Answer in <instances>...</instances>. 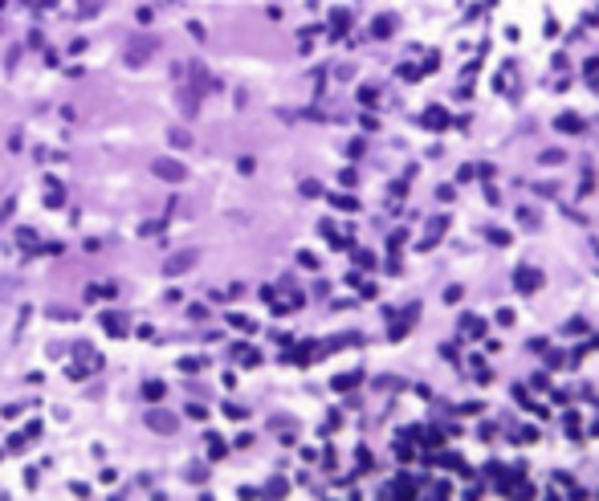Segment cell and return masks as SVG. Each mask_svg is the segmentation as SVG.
<instances>
[{
  "label": "cell",
  "instance_id": "cell-9",
  "mask_svg": "<svg viewBox=\"0 0 599 501\" xmlns=\"http://www.w3.org/2000/svg\"><path fill=\"white\" fill-rule=\"evenodd\" d=\"M371 33H375V37H391V33H395V13H383L379 21H375Z\"/></svg>",
  "mask_w": 599,
  "mask_h": 501
},
{
  "label": "cell",
  "instance_id": "cell-7",
  "mask_svg": "<svg viewBox=\"0 0 599 501\" xmlns=\"http://www.w3.org/2000/svg\"><path fill=\"white\" fill-rule=\"evenodd\" d=\"M102 326H106V334H114V338H122V334H127V318H122V314H114V310H106V314H102Z\"/></svg>",
  "mask_w": 599,
  "mask_h": 501
},
{
  "label": "cell",
  "instance_id": "cell-23",
  "mask_svg": "<svg viewBox=\"0 0 599 501\" xmlns=\"http://www.w3.org/2000/svg\"><path fill=\"white\" fill-rule=\"evenodd\" d=\"M489 240L506 248V244H510V232H506V228H489Z\"/></svg>",
  "mask_w": 599,
  "mask_h": 501
},
{
  "label": "cell",
  "instance_id": "cell-20",
  "mask_svg": "<svg viewBox=\"0 0 599 501\" xmlns=\"http://www.w3.org/2000/svg\"><path fill=\"white\" fill-rule=\"evenodd\" d=\"M518 220H522L526 228H538V212H530V208H522V212H518Z\"/></svg>",
  "mask_w": 599,
  "mask_h": 501
},
{
  "label": "cell",
  "instance_id": "cell-31",
  "mask_svg": "<svg viewBox=\"0 0 599 501\" xmlns=\"http://www.w3.org/2000/svg\"><path fill=\"white\" fill-rule=\"evenodd\" d=\"M461 298H465V290H461V286H449V290H445V302H449V306H453V302H461Z\"/></svg>",
  "mask_w": 599,
  "mask_h": 501
},
{
  "label": "cell",
  "instance_id": "cell-25",
  "mask_svg": "<svg viewBox=\"0 0 599 501\" xmlns=\"http://www.w3.org/2000/svg\"><path fill=\"white\" fill-rule=\"evenodd\" d=\"M375 98H379V94H375V86H363V90H359V102H363V106H371Z\"/></svg>",
  "mask_w": 599,
  "mask_h": 501
},
{
  "label": "cell",
  "instance_id": "cell-26",
  "mask_svg": "<svg viewBox=\"0 0 599 501\" xmlns=\"http://www.w3.org/2000/svg\"><path fill=\"white\" fill-rule=\"evenodd\" d=\"M17 240H21L25 248H33V240H37V232H33V228H21V232H17Z\"/></svg>",
  "mask_w": 599,
  "mask_h": 501
},
{
  "label": "cell",
  "instance_id": "cell-22",
  "mask_svg": "<svg viewBox=\"0 0 599 501\" xmlns=\"http://www.w3.org/2000/svg\"><path fill=\"white\" fill-rule=\"evenodd\" d=\"M538 159H542V163H562V159H566V151H554V147H550V151H542V155H538Z\"/></svg>",
  "mask_w": 599,
  "mask_h": 501
},
{
  "label": "cell",
  "instance_id": "cell-1",
  "mask_svg": "<svg viewBox=\"0 0 599 501\" xmlns=\"http://www.w3.org/2000/svg\"><path fill=\"white\" fill-rule=\"evenodd\" d=\"M151 171L159 175V179H167V183H183V179H187V167H183L179 159H155Z\"/></svg>",
  "mask_w": 599,
  "mask_h": 501
},
{
  "label": "cell",
  "instance_id": "cell-17",
  "mask_svg": "<svg viewBox=\"0 0 599 501\" xmlns=\"http://www.w3.org/2000/svg\"><path fill=\"white\" fill-rule=\"evenodd\" d=\"M461 330H469L473 338H481V334H485V326H481V318H473V314H469V322H461Z\"/></svg>",
  "mask_w": 599,
  "mask_h": 501
},
{
  "label": "cell",
  "instance_id": "cell-35",
  "mask_svg": "<svg viewBox=\"0 0 599 501\" xmlns=\"http://www.w3.org/2000/svg\"><path fill=\"white\" fill-rule=\"evenodd\" d=\"M497 322L501 326H514V310H497Z\"/></svg>",
  "mask_w": 599,
  "mask_h": 501
},
{
  "label": "cell",
  "instance_id": "cell-19",
  "mask_svg": "<svg viewBox=\"0 0 599 501\" xmlns=\"http://www.w3.org/2000/svg\"><path fill=\"white\" fill-rule=\"evenodd\" d=\"M187 481H196V485L208 481V468H204V464H187Z\"/></svg>",
  "mask_w": 599,
  "mask_h": 501
},
{
  "label": "cell",
  "instance_id": "cell-4",
  "mask_svg": "<svg viewBox=\"0 0 599 501\" xmlns=\"http://www.w3.org/2000/svg\"><path fill=\"white\" fill-rule=\"evenodd\" d=\"M514 286H518V294H534V290H542V273L530 269V265H522L518 277H514Z\"/></svg>",
  "mask_w": 599,
  "mask_h": 501
},
{
  "label": "cell",
  "instance_id": "cell-13",
  "mask_svg": "<svg viewBox=\"0 0 599 501\" xmlns=\"http://www.w3.org/2000/svg\"><path fill=\"white\" fill-rule=\"evenodd\" d=\"M167 143H171V147H179V151H183V147H192V135H187V131H183V127H171V131H167Z\"/></svg>",
  "mask_w": 599,
  "mask_h": 501
},
{
  "label": "cell",
  "instance_id": "cell-15",
  "mask_svg": "<svg viewBox=\"0 0 599 501\" xmlns=\"http://www.w3.org/2000/svg\"><path fill=\"white\" fill-rule=\"evenodd\" d=\"M163 391H167V387H163L159 379H147V383H143V395H147V399H163Z\"/></svg>",
  "mask_w": 599,
  "mask_h": 501
},
{
  "label": "cell",
  "instance_id": "cell-30",
  "mask_svg": "<svg viewBox=\"0 0 599 501\" xmlns=\"http://www.w3.org/2000/svg\"><path fill=\"white\" fill-rule=\"evenodd\" d=\"M49 318H57V322H74V310H57V306H53Z\"/></svg>",
  "mask_w": 599,
  "mask_h": 501
},
{
  "label": "cell",
  "instance_id": "cell-5",
  "mask_svg": "<svg viewBox=\"0 0 599 501\" xmlns=\"http://www.w3.org/2000/svg\"><path fill=\"white\" fill-rule=\"evenodd\" d=\"M192 265H196V253H192V248H183V253H171V257L163 261V273H167V277H175V273L192 269Z\"/></svg>",
  "mask_w": 599,
  "mask_h": 501
},
{
  "label": "cell",
  "instance_id": "cell-2",
  "mask_svg": "<svg viewBox=\"0 0 599 501\" xmlns=\"http://www.w3.org/2000/svg\"><path fill=\"white\" fill-rule=\"evenodd\" d=\"M147 428L159 432V436H171V432L179 428V420H175L171 412H163V408H151V412H147Z\"/></svg>",
  "mask_w": 599,
  "mask_h": 501
},
{
  "label": "cell",
  "instance_id": "cell-18",
  "mask_svg": "<svg viewBox=\"0 0 599 501\" xmlns=\"http://www.w3.org/2000/svg\"><path fill=\"white\" fill-rule=\"evenodd\" d=\"M330 204L334 208H342V212H355L359 204H355V196H330Z\"/></svg>",
  "mask_w": 599,
  "mask_h": 501
},
{
  "label": "cell",
  "instance_id": "cell-28",
  "mask_svg": "<svg viewBox=\"0 0 599 501\" xmlns=\"http://www.w3.org/2000/svg\"><path fill=\"white\" fill-rule=\"evenodd\" d=\"M25 444H29V436H25V432H17V436H13V440H9V452H21Z\"/></svg>",
  "mask_w": 599,
  "mask_h": 501
},
{
  "label": "cell",
  "instance_id": "cell-6",
  "mask_svg": "<svg viewBox=\"0 0 599 501\" xmlns=\"http://www.w3.org/2000/svg\"><path fill=\"white\" fill-rule=\"evenodd\" d=\"M420 127H428V131H445V127H449V114L440 110V106H428L424 118H420Z\"/></svg>",
  "mask_w": 599,
  "mask_h": 501
},
{
  "label": "cell",
  "instance_id": "cell-24",
  "mask_svg": "<svg viewBox=\"0 0 599 501\" xmlns=\"http://www.w3.org/2000/svg\"><path fill=\"white\" fill-rule=\"evenodd\" d=\"M302 196H322V183L318 179H306L302 183Z\"/></svg>",
  "mask_w": 599,
  "mask_h": 501
},
{
  "label": "cell",
  "instance_id": "cell-27",
  "mask_svg": "<svg viewBox=\"0 0 599 501\" xmlns=\"http://www.w3.org/2000/svg\"><path fill=\"white\" fill-rule=\"evenodd\" d=\"M200 367H204V359H179V371H187V375L200 371Z\"/></svg>",
  "mask_w": 599,
  "mask_h": 501
},
{
  "label": "cell",
  "instance_id": "cell-36",
  "mask_svg": "<svg viewBox=\"0 0 599 501\" xmlns=\"http://www.w3.org/2000/svg\"><path fill=\"white\" fill-rule=\"evenodd\" d=\"M346 155H351V159H359V155H363V139H355L351 147H346Z\"/></svg>",
  "mask_w": 599,
  "mask_h": 501
},
{
  "label": "cell",
  "instance_id": "cell-14",
  "mask_svg": "<svg viewBox=\"0 0 599 501\" xmlns=\"http://www.w3.org/2000/svg\"><path fill=\"white\" fill-rule=\"evenodd\" d=\"M225 452H229V444H225V440H220V436H216V432H208V456H212V460H220V456H225Z\"/></svg>",
  "mask_w": 599,
  "mask_h": 501
},
{
  "label": "cell",
  "instance_id": "cell-21",
  "mask_svg": "<svg viewBox=\"0 0 599 501\" xmlns=\"http://www.w3.org/2000/svg\"><path fill=\"white\" fill-rule=\"evenodd\" d=\"M187 420H208V408L204 403H187Z\"/></svg>",
  "mask_w": 599,
  "mask_h": 501
},
{
  "label": "cell",
  "instance_id": "cell-16",
  "mask_svg": "<svg viewBox=\"0 0 599 501\" xmlns=\"http://www.w3.org/2000/svg\"><path fill=\"white\" fill-rule=\"evenodd\" d=\"M229 322H233L237 330H245V334H253V330H257V322H253V318H245V314H229Z\"/></svg>",
  "mask_w": 599,
  "mask_h": 501
},
{
  "label": "cell",
  "instance_id": "cell-33",
  "mask_svg": "<svg viewBox=\"0 0 599 501\" xmlns=\"http://www.w3.org/2000/svg\"><path fill=\"white\" fill-rule=\"evenodd\" d=\"M187 318H196V322H204V318H208V310H204V306H187Z\"/></svg>",
  "mask_w": 599,
  "mask_h": 501
},
{
  "label": "cell",
  "instance_id": "cell-3",
  "mask_svg": "<svg viewBox=\"0 0 599 501\" xmlns=\"http://www.w3.org/2000/svg\"><path fill=\"white\" fill-rule=\"evenodd\" d=\"M151 53H155V41H151V37H135V41L127 45V66H143Z\"/></svg>",
  "mask_w": 599,
  "mask_h": 501
},
{
  "label": "cell",
  "instance_id": "cell-12",
  "mask_svg": "<svg viewBox=\"0 0 599 501\" xmlns=\"http://www.w3.org/2000/svg\"><path fill=\"white\" fill-rule=\"evenodd\" d=\"M363 379V371H351V375H334V391H351L355 383Z\"/></svg>",
  "mask_w": 599,
  "mask_h": 501
},
{
  "label": "cell",
  "instance_id": "cell-32",
  "mask_svg": "<svg viewBox=\"0 0 599 501\" xmlns=\"http://www.w3.org/2000/svg\"><path fill=\"white\" fill-rule=\"evenodd\" d=\"M225 416H229V420H245V408H237V403H225Z\"/></svg>",
  "mask_w": 599,
  "mask_h": 501
},
{
  "label": "cell",
  "instance_id": "cell-10",
  "mask_svg": "<svg viewBox=\"0 0 599 501\" xmlns=\"http://www.w3.org/2000/svg\"><path fill=\"white\" fill-rule=\"evenodd\" d=\"M346 21H351V13H346V9H334V17H330V37H342V33H346Z\"/></svg>",
  "mask_w": 599,
  "mask_h": 501
},
{
  "label": "cell",
  "instance_id": "cell-34",
  "mask_svg": "<svg viewBox=\"0 0 599 501\" xmlns=\"http://www.w3.org/2000/svg\"><path fill=\"white\" fill-rule=\"evenodd\" d=\"M298 261H302L306 269H318V257H314V253H298Z\"/></svg>",
  "mask_w": 599,
  "mask_h": 501
},
{
  "label": "cell",
  "instance_id": "cell-37",
  "mask_svg": "<svg viewBox=\"0 0 599 501\" xmlns=\"http://www.w3.org/2000/svg\"><path fill=\"white\" fill-rule=\"evenodd\" d=\"M355 261H359V265H367V269L375 265V257H371V253H363V248H359V253H355Z\"/></svg>",
  "mask_w": 599,
  "mask_h": 501
},
{
  "label": "cell",
  "instance_id": "cell-8",
  "mask_svg": "<svg viewBox=\"0 0 599 501\" xmlns=\"http://www.w3.org/2000/svg\"><path fill=\"white\" fill-rule=\"evenodd\" d=\"M554 127H558V131H566V135H579V131H583V118H579V114H558V118H554Z\"/></svg>",
  "mask_w": 599,
  "mask_h": 501
},
{
  "label": "cell",
  "instance_id": "cell-11",
  "mask_svg": "<svg viewBox=\"0 0 599 501\" xmlns=\"http://www.w3.org/2000/svg\"><path fill=\"white\" fill-rule=\"evenodd\" d=\"M45 187H49V192H45V204H49V208H61V200H66L61 183H57V179H45Z\"/></svg>",
  "mask_w": 599,
  "mask_h": 501
},
{
  "label": "cell",
  "instance_id": "cell-29",
  "mask_svg": "<svg viewBox=\"0 0 599 501\" xmlns=\"http://www.w3.org/2000/svg\"><path fill=\"white\" fill-rule=\"evenodd\" d=\"M286 489H290V485H286V481H281V477H277V481H269V485H265V493H273V497H281V493H286Z\"/></svg>",
  "mask_w": 599,
  "mask_h": 501
},
{
  "label": "cell",
  "instance_id": "cell-38",
  "mask_svg": "<svg viewBox=\"0 0 599 501\" xmlns=\"http://www.w3.org/2000/svg\"><path fill=\"white\" fill-rule=\"evenodd\" d=\"M0 5H5V0H0Z\"/></svg>",
  "mask_w": 599,
  "mask_h": 501
}]
</instances>
